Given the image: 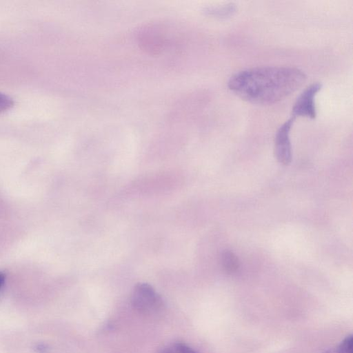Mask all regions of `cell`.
Instances as JSON below:
<instances>
[{
    "label": "cell",
    "instance_id": "2",
    "mask_svg": "<svg viewBox=\"0 0 353 353\" xmlns=\"http://www.w3.org/2000/svg\"><path fill=\"white\" fill-rule=\"evenodd\" d=\"M132 307L143 314H154L159 312L163 307L160 295L149 284L137 283L133 288L131 295Z\"/></svg>",
    "mask_w": 353,
    "mask_h": 353
},
{
    "label": "cell",
    "instance_id": "3",
    "mask_svg": "<svg viewBox=\"0 0 353 353\" xmlns=\"http://www.w3.org/2000/svg\"><path fill=\"white\" fill-rule=\"evenodd\" d=\"M137 40L140 48L152 55L160 54L168 42L163 27L158 24H150L141 28L138 32Z\"/></svg>",
    "mask_w": 353,
    "mask_h": 353
},
{
    "label": "cell",
    "instance_id": "11",
    "mask_svg": "<svg viewBox=\"0 0 353 353\" xmlns=\"http://www.w3.org/2000/svg\"><path fill=\"white\" fill-rule=\"evenodd\" d=\"M34 350L37 353H47L49 347L45 343H37L34 346Z\"/></svg>",
    "mask_w": 353,
    "mask_h": 353
},
{
    "label": "cell",
    "instance_id": "6",
    "mask_svg": "<svg viewBox=\"0 0 353 353\" xmlns=\"http://www.w3.org/2000/svg\"><path fill=\"white\" fill-rule=\"evenodd\" d=\"M221 265L225 272L232 274L238 270L239 261L232 251L225 250L221 254Z\"/></svg>",
    "mask_w": 353,
    "mask_h": 353
},
{
    "label": "cell",
    "instance_id": "8",
    "mask_svg": "<svg viewBox=\"0 0 353 353\" xmlns=\"http://www.w3.org/2000/svg\"><path fill=\"white\" fill-rule=\"evenodd\" d=\"M157 353H198L189 345L181 342L172 343L160 348Z\"/></svg>",
    "mask_w": 353,
    "mask_h": 353
},
{
    "label": "cell",
    "instance_id": "7",
    "mask_svg": "<svg viewBox=\"0 0 353 353\" xmlns=\"http://www.w3.org/2000/svg\"><path fill=\"white\" fill-rule=\"evenodd\" d=\"M236 10V6L233 3L208 8L206 12L216 17L227 18L232 16Z\"/></svg>",
    "mask_w": 353,
    "mask_h": 353
},
{
    "label": "cell",
    "instance_id": "10",
    "mask_svg": "<svg viewBox=\"0 0 353 353\" xmlns=\"http://www.w3.org/2000/svg\"><path fill=\"white\" fill-rule=\"evenodd\" d=\"M14 105V101L9 96L0 92V112L10 109Z\"/></svg>",
    "mask_w": 353,
    "mask_h": 353
},
{
    "label": "cell",
    "instance_id": "9",
    "mask_svg": "<svg viewBox=\"0 0 353 353\" xmlns=\"http://www.w3.org/2000/svg\"><path fill=\"white\" fill-rule=\"evenodd\" d=\"M352 336H347L337 346L330 349L325 353H352L353 350Z\"/></svg>",
    "mask_w": 353,
    "mask_h": 353
},
{
    "label": "cell",
    "instance_id": "4",
    "mask_svg": "<svg viewBox=\"0 0 353 353\" xmlns=\"http://www.w3.org/2000/svg\"><path fill=\"white\" fill-rule=\"evenodd\" d=\"M322 84L319 82L308 85L298 96L292 108V116L305 117L314 119L316 115L315 97L321 89Z\"/></svg>",
    "mask_w": 353,
    "mask_h": 353
},
{
    "label": "cell",
    "instance_id": "1",
    "mask_svg": "<svg viewBox=\"0 0 353 353\" xmlns=\"http://www.w3.org/2000/svg\"><path fill=\"white\" fill-rule=\"evenodd\" d=\"M301 70L288 66H261L248 68L233 74L229 89L248 102L269 105L296 91L306 81Z\"/></svg>",
    "mask_w": 353,
    "mask_h": 353
},
{
    "label": "cell",
    "instance_id": "12",
    "mask_svg": "<svg viewBox=\"0 0 353 353\" xmlns=\"http://www.w3.org/2000/svg\"><path fill=\"white\" fill-rule=\"evenodd\" d=\"M6 281V274L3 272L0 271V298L2 296L4 292Z\"/></svg>",
    "mask_w": 353,
    "mask_h": 353
},
{
    "label": "cell",
    "instance_id": "5",
    "mask_svg": "<svg viewBox=\"0 0 353 353\" xmlns=\"http://www.w3.org/2000/svg\"><path fill=\"white\" fill-rule=\"evenodd\" d=\"M294 119L295 117L292 116L279 127L275 135V155L278 161L283 165H288L292 161L290 134Z\"/></svg>",
    "mask_w": 353,
    "mask_h": 353
}]
</instances>
